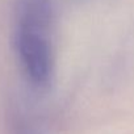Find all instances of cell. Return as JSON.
Segmentation results:
<instances>
[{
    "instance_id": "obj_1",
    "label": "cell",
    "mask_w": 134,
    "mask_h": 134,
    "mask_svg": "<svg viewBox=\"0 0 134 134\" xmlns=\"http://www.w3.org/2000/svg\"><path fill=\"white\" fill-rule=\"evenodd\" d=\"M13 49L30 91L47 92L57 71L55 13L51 0H15Z\"/></svg>"
},
{
    "instance_id": "obj_2",
    "label": "cell",
    "mask_w": 134,
    "mask_h": 134,
    "mask_svg": "<svg viewBox=\"0 0 134 134\" xmlns=\"http://www.w3.org/2000/svg\"><path fill=\"white\" fill-rule=\"evenodd\" d=\"M8 127L9 134H50L43 113L25 97H19L11 104Z\"/></svg>"
}]
</instances>
